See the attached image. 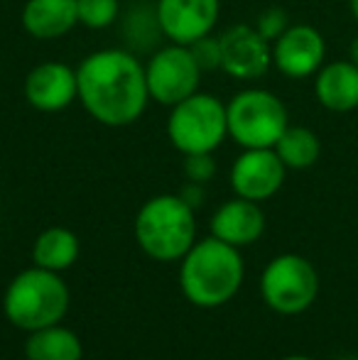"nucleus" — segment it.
<instances>
[{
	"label": "nucleus",
	"mask_w": 358,
	"mask_h": 360,
	"mask_svg": "<svg viewBox=\"0 0 358 360\" xmlns=\"http://www.w3.org/2000/svg\"><path fill=\"white\" fill-rule=\"evenodd\" d=\"M79 101L94 120L123 128L143 115L150 101L145 67L125 49H98L77 69Z\"/></svg>",
	"instance_id": "nucleus-1"
},
{
	"label": "nucleus",
	"mask_w": 358,
	"mask_h": 360,
	"mask_svg": "<svg viewBox=\"0 0 358 360\" xmlns=\"http://www.w3.org/2000/svg\"><path fill=\"white\" fill-rule=\"evenodd\" d=\"M243 257L238 248L211 236L194 243L181 257L179 287L194 307L214 309L236 297L243 285Z\"/></svg>",
	"instance_id": "nucleus-2"
},
{
	"label": "nucleus",
	"mask_w": 358,
	"mask_h": 360,
	"mask_svg": "<svg viewBox=\"0 0 358 360\" xmlns=\"http://www.w3.org/2000/svg\"><path fill=\"white\" fill-rule=\"evenodd\" d=\"M196 238L194 209L181 196L162 194L145 201L135 216V240L145 255L160 262L179 260Z\"/></svg>",
	"instance_id": "nucleus-3"
},
{
	"label": "nucleus",
	"mask_w": 358,
	"mask_h": 360,
	"mask_svg": "<svg viewBox=\"0 0 358 360\" xmlns=\"http://www.w3.org/2000/svg\"><path fill=\"white\" fill-rule=\"evenodd\" d=\"M3 309L13 326L32 333L62 321L69 309V289L59 272L34 265L8 285Z\"/></svg>",
	"instance_id": "nucleus-4"
},
{
	"label": "nucleus",
	"mask_w": 358,
	"mask_h": 360,
	"mask_svg": "<svg viewBox=\"0 0 358 360\" xmlns=\"http://www.w3.org/2000/svg\"><path fill=\"white\" fill-rule=\"evenodd\" d=\"M229 135L243 150L275 147L290 125V115L280 98L265 89H245L226 103Z\"/></svg>",
	"instance_id": "nucleus-5"
},
{
	"label": "nucleus",
	"mask_w": 358,
	"mask_h": 360,
	"mask_svg": "<svg viewBox=\"0 0 358 360\" xmlns=\"http://www.w3.org/2000/svg\"><path fill=\"white\" fill-rule=\"evenodd\" d=\"M229 135L226 105L216 96L191 94L172 105L167 118V138L181 155L214 152Z\"/></svg>",
	"instance_id": "nucleus-6"
},
{
	"label": "nucleus",
	"mask_w": 358,
	"mask_h": 360,
	"mask_svg": "<svg viewBox=\"0 0 358 360\" xmlns=\"http://www.w3.org/2000/svg\"><path fill=\"white\" fill-rule=\"evenodd\" d=\"M260 294L272 311L295 316L314 304L319 294V275L307 257L292 252L277 255L263 270Z\"/></svg>",
	"instance_id": "nucleus-7"
},
{
	"label": "nucleus",
	"mask_w": 358,
	"mask_h": 360,
	"mask_svg": "<svg viewBox=\"0 0 358 360\" xmlns=\"http://www.w3.org/2000/svg\"><path fill=\"white\" fill-rule=\"evenodd\" d=\"M150 98L160 105H177L179 101L196 94L201 79L199 64L191 57V49L186 44H170L162 47L145 67Z\"/></svg>",
	"instance_id": "nucleus-8"
},
{
	"label": "nucleus",
	"mask_w": 358,
	"mask_h": 360,
	"mask_svg": "<svg viewBox=\"0 0 358 360\" xmlns=\"http://www.w3.org/2000/svg\"><path fill=\"white\" fill-rule=\"evenodd\" d=\"M326 59V39L312 25H290L272 42V67L287 79H307L321 69Z\"/></svg>",
	"instance_id": "nucleus-9"
},
{
	"label": "nucleus",
	"mask_w": 358,
	"mask_h": 360,
	"mask_svg": "<svg viewBox=\"0 0 358 360\" xmlns=\"http://www.w3.org/2000/svg\"><path fill=\"white\" fill-rule=\"evenodd\" d=\"M221 69L241 81L260 79L272 67V44L255 30V25H234L219 37Z\"/></svg>",
	"instance_id": "nucleus-10"
},
{
	"label": "nucleus",
	"mask_w": 358,
	"mask_h": 360,
	"mask_svg": "<svg viewBox=\"0 0 358 360\" xmlns=\"http://www.w3.org/2000/svg\"><path fill=\"white\" fill-rule=\"evenodd\" d=\"M285 174L287 167L282 165V160L272 147L245 150L231 167V186H234L236 196L260 204L282 189Z\"/></svg>",
	"instance_id": "nucleus-11"
},
{
	"label": "nucleus",
	"mask_w": 358,
	"mask_h": 360,
	"mask_svg": "<svg viewBox=\"0 0 358 360\" xmlns=\"http://www.w3.org/2000/svg\"><path fill=\"white\" fill-rule=\"evenodd\" d=\"M219 0H158V25L174 44L206 37L219 20Z\"/></svg>",
	"instance_id": "nucleus-12"
},
{
	"label": "nucleus",
	"mask_w": 358,
	"mask_h": 360,
	"mask_svg": "<svg viewBox=\"0 0 358 360\" xmlns=\"http://www.w3.org/2000/svg\"><path fill=\"white\" fill-rule=\"evenodd\" d=\"M25 98L42 113H59L79 98L77 72L62 62H42L25 79Z\"/></svg>",
	"instance_id": "nucleus-13"
},
{
	"label": "nucleus",
	"mask_w": 358,
	"mask_h": 360,
	"mask_svg": "<svg viewBox=\"0 0 358 360\" xmlns=\"http://www.w3.org/2000/svg\"><path fill=\"white\" fill-rule=\"evenodd\" d=\"M265 231V214L258 201L250 199H231L219 206V211L211 218V236L229 245H250Z\"/></svg>",
	"instance_id": "nucleus-14"
},
{
	"label": "nucleus",
	"mask_w": 358,
	"mask_h": 360,
	"mask_svg": "<svg viewBox=\"0 0 358 360\" xmlns=\"http://www.w3.org/2000/svg\"><path fill=\"white\" fill-rule=\"evenodd\" d=\"M314 96L331 113H351L358 108V69L349 59L324 62L314 74Z\"/></svg>",
	"instance_id": "nucleus-15"
},
{
	"label": "nucleus",
	"mask_w": 358,
	"mask_h": 360,
	"mask_svg": "<svg viewBox=\"0 0 358 360\" xmlns=\"http://www.w3.org/2000/svg\"><path fill=\"white\" fill-rule=\"evenodd\" d=\"M77 25V0H27L23 8V27L37 39H57Z\"/></svg>",
	"instance_id": "nucleus-16"
},
{
	"label": "nucleus",
	"mask_w": 358,
	"mask_h": 360,
	"mask_svg": "<svg viewBox=\"0 0 358 360\" xmlns=\"http://www.w3.org/2000/svg\"><path fill=\"white\" fill-rule=\"evenodd\" d=\"M79 257V238L69 228L54 226L37 236L32 248V260L37 267L52 272H64L77 262Z\"/></svg>",
	"instance_id": "nucleus-17"
},
{
	"label": "nucleus",
	"mask_w": 358,
	"mask_h": 360,
	"mask_svg": "<svg viewBox=\"0 0 358 360\" xmlns=\"http://www.w3.org/2000/svg\"><path fill=\"white\" fill-rule=\"evenodd\" d=\"M25 356L27 360H82L84 346L77 333L54 323L30 333L25 343Z\"/></svg>",
	"instance_id": "nucleus-18"
},
{
	"label": "nucleus",
	"mask_w": 358,
	"mask_h": 360,
	"mask_svg": "<svg viewBox=\"0 0 358 360\" xmlns=\"http://www.w3.org/2000/svg\"><path fill=\"white\" fill-rule=\"evenodd\" d=\"M272 150L277 152L287 169H309L321 155V140L317 138L314 130L305 125H287Z\"/></svg>",
	"instance_id": "nucleus-19"
},
{
	"label": "nucleus",
	"mask_w": 358,
	"mask_h": 360,
	"mask_svg": "<svg viewBox=\"0 0 358 360\" xmlns=\"http://www.w3.org/2000/svg\"><path fill=\"white\" fill-rule=\"evenodd\" d=\"M118 0H77L79 25L89 30H106L118 18Z\"/></svg>",
	"instance_id": "nucleus-20"
},
{
	"label": "nucleus",
	"mask_w": 358,
	"mask_h": 360,
	"mask_svg": "<svg viewBox=\"0 0 358 360\" xmlns=\"http://www.w3.org/2000/svg\"><path fill=\"white\" fill-rule=\"evenodd\" d=\"M186 47L191 49V57H194V62L199 64L201 74L221 69V42H219V37L206 34V37H199L196 42L186 44Z\"/></svg>",
	"instance_id": "nucleus-21"
},
{
	"label": "nucleus",
	"mask_w": 358,
	"mask_h": 360,
	"mask_svg": "<svg viewBox=\"0 0 358 360\" xmlns=\"http://www.w3.org/2000/svg\"><path fill=\"white\" fill-rule=\"evenodd\" d=\"M287 27H290V18H287V13L282 8L263 10V13L258 15V20H255V30H258L270 44L275 42Z\"/></svg>",
	"instance_id": "nucleus-22"
},
{
	"label": "nucleus",
	"mask_w": 358,
	"mask_h": 360,
	"mask_svg": "<svg viewBox=\"0 0 358 360\" xmlns=\"http://www.w3.org/2000/svg\"><path fill=\"white\" fill-rule=\"evenodd\" d=\"M216 162L211 157V152H199V155H184V174L189 181L204 184L214 176Z\"/></svg>",
	"instance_id": "nucleus-23"
},
{
	"label": "nucleus",
	"mask_w": 358,
	"mask_h": 360,
	"mask_svg": "<svg viewBox=\"0 0 358 360\" xmlns=\"http://www.w3.org/2000/svg\"><path fill=\"white\" fill-rule=\"evenodd\" d=\"M349 62L358 69V34L351 39V44H349Z\"/></svg>",
	"instance_id": "nucleus-24"
},
{
	"label": "nucleus",
	"mask_w": 358,
	"mask_h": 360,
	"mask_svg": "<svg viewBox=\"0 0 358 360\" xmlns=\"http://www.w3.org/2000/svg\"><path fill=\"white\" fill-rule=\"evenodd\" d=\"M349 10H351V18H354L358 25V0H349Z\"/></svg>",
	"instance_id": "nucleus-25"
},
{
	"label": "nucleus",
	"mask_w": 358,
	"mask_h": 360,
	"mask_svg": "<svg viewBox=\"0 0 358 360\" xmlns=\"http://www.w3.org/2000/svg\"><path fill=\"white\" fill-rule=\"evenodd\" d=\"M282 360H314V358H309V356H287Z\"/></svg>",
	"instance_id": "nucleus-26"
},
{
	"label": "nucleus",
	"mask_w": 358,
	"mask_h": 360,
	"mask_svg": "<svg viewBox=\"0 0 358 360\" xmlns=\"http://www.w3.org/2000/svg\"><path fill=\"white\" fill-rule=\"evenodd\" d=\"M344 360H358V358H344Z\"/></svg>",
	"instance_id": "nucleus-27"
}]
</instances>
